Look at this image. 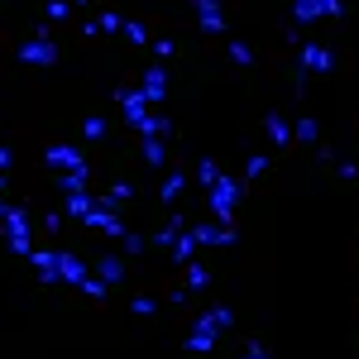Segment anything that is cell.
Wrapping results in <instances>:
<instances>
[{
    "label": "cell",
    "mask_w": 359,
    "mask_h": 359,
    "mask_svg": "<svg viewBox=\"0 0 359 359\" xmlns=\"http://www.w3.org/2000/svg\"><path fill=\"white\" fill-rule=\"evenodd\" d=\"M225 326H230V306H211V311L196 321V331H192L187 345H192V350H211V345H216V335H221Z\"/></svg>",
    "instance_id": "1"
},
{
    "label": "cell",
    "mask_w": 359,
    "mask_h": 359,
    "mask_svg": "<svg viewBox=\"0 0 359 359\" xmlns=\"http://www.w3.org/2000/svg\"><path fill=\"white\" fill-rule=\"evenodd\" d=\"M345 0H292V20L297 25H316V20H340Z\"/></svg>",
    "instance_id": "2"
},
{
    "label": "cell",
    "mask_w": 359,
    "mask_h": 359,
    "mask_svg": "<svg viewBox=\"0 0 359 359\" xmlns=\"http://www.w3.org/2000/svg\"><path fill=\"white\" fill-rule=\"evenodd\" d=\"M235 201H240V182L221 172V182L211 187V216H221V221L230 225V216H235Z\"/></svg>",
    "instance_id": "3"
},
{
    "label": "cell",
    "mask_w": 359,
    "mask_h": 359,
    "mask_svg": "<svg viewBox=\"0 0 359 359\" xmlns=\"http://www.w3.org/2000/svg\"><path fill=\"white\" fill-rule=\"evenodd\" d=\"M20 62L48 67V62H57V43L53 39H29V43H20Z\"/></svg>",
    "instance_id": "4"
},
{
    "label": "cell",
    "mask_w": 359,
    "mask_h": 359,
    "mask_svg": "<svg viewBox=\"0 0 359 359\" xmlns=\"http://www.w3.org/2000/svg\"><path fill=\"white\" fill-rule=\"evenodd\" d=\"M192 10H196V25L206 29V34H225V10H221V0H192Z\"/></svg>",
    "instance_id": "5"
},
{
    "label": "cell",
    "mask_w": 359,
    "mask_h": 359,
    "mask_svg": "<svg viewBox=\"0 0 359 359\" xmlns=\"http://www.w3.org/2000/svg\"><path fill=\"white\" fill-rule=\"evenodd\" d=\"M335 67V53L326 43H302V72H331Z\"/></svg>",
    "instance_id": "6"
},
{
    "label": "cell",
    "mask_w": 359,
    "mask_h": 359,
    "mask_svg": "<svg viewBox=\"0 0 359 359\" xmlns=\"http://www.w3.org/2000/svg\"><path fill=\"white\" fill-rule=\"evenodd\" d=\"M139 91H144L149 101H163V96H168V72L158 67V62H154V67L144 72V86H139Z\"/></svg>",
    "instance_id": "7"
},
{
    "label": "cell",
    "mask_w": 359,
    "mask_h": 359,
    "mask_svg": "<svg viewBox=\"0 0 359 359\" xmlns=\"http://www.w3.org/2000/svg\"><path fill=\"white\" fill-rule=\"evenodd\" d=\"M48 163L53 168H67V172H82V154H77V149H67V144H53V149H48Z\"/></svg>",
    "instance_id": "8"
},
{
    "label": "cell",
    "mask_w": 359,
    "mask_h": 359,
    "mask_svg": "<svg viewBox=\"0 0 359 359\" xmlns=\"http://www.w3.org/2000/svg\"><path fill=\"white\" fill-rule=\"evenodd\" d=\"M264 130H269L273 144H292V125H287L283 115H269V120H264Z\"/></svg>",
    "instance_id": "9"
},
{
    "label": "cell",
    "mask_w": 359,
    "mask_h": 359,
    "mask_svg": "<svg viewBox=\"0 0 359 359\" xmlns=\"http://www.w3.org/2000/svg\"><path fill=\"white\" fill-rule=\"evenodd\" d=\"M196 182H201L206 192H211V187L221 182V168H216V158H201V163H196Z\"/></svg>",
    "instance_id": "10"
},
{
    "label": "cell",
    "mask_w": 359,
    "mask_h": 359,
    "mask_svg": "<svg viewBox=\"0 0 359 359\" xmlns=\"http://www.w3.org/2000/svg\"><path fill=\"white\" fill-rule=\"evenodd\" d=\"M182 187H187V177H182V172H168V182H163V201H177V196H182Z\"/></svg>",
    "instance_id": "11"
},
{
    "label": "cell",
    "mask_w": 359,
    "mask_h": 359,
    "mask_svg": "<svg viewBox=\"0 0 359 359\" xmlns=\"http://www.w3.org/2000/svg\"><path fill=\"white\" fill-rule=\"evenodd\" d=\"M292 139H302V144H316V120H297V125H292Z\"/></svg>",
    "instance_id": "12"
},
{
    "label": "cell",
    "mask_w": 359,
    "mask_h": 359,
    "mask_svg": "<svg viewBox=\"0 0 359 359\" xmlns=\"http://www.w3.org/2000/svg\"><path fill=\"white\" fill-rule=\"evenodd\" d=\"M120 34H125L130 43H149V29L139 25V20H125V29H120Z\"/></svg>",
    "instance_id": "13"
},
{
    "label": "cell",
    "mask_w": 359,
    "mask_h": 359,
    "mask_svg": "<svg viewBox=\"0 0 359 359\" xmlns=\"http://www.w3.org/2000/svg\"><path fill=\"white\" fill-rule=\"evenodd\" d=\"M230 57H235V62H240V67H249V62H254V53H249V43H240V39H235V43H230Z\"/></svg>",
    "instance_id": "14"
},
{
    "label": "cell",
    "mask_w": 359,
    "mask_h": 359,
    "mask_svg": "<svg viewBox=\"0 0 359 359\" xmlns=\"http://www.w3.org/2000/svg\"><path fill=\"white\" fill-rule=\"evenodd\" d=\"M82 130H86V139H101V135H106V120H101V115H91Z\"/></svg>",
    "instance_id": "15"
},
{
    "label": "cell",
    "mask_w": 359,
    "mask_h": 359,
    "mask_svg": "<svg viewBox=\"0 0 359 359\" xmlns=\"http://www.w3.org/2000/svg\"><path fill=\"white\" fill-rule=\"evenodd\" d=\"M264 168H269V158H264V154H254V158H249V163H245V177H259Z\"/></svg>",
    "instance_id": "16"
},
{
    "label": "cell",
    "mask_w": 359,
    "mask_h": 359,
    "mask_svg": "<svg viewBox=\"0 0 359 359\" xmlns=\"http://www.w3.org/2000/svg\"><path fill=\"white\" fill-rule=\"evenodd\" d=\"M67 10H72L67 0H48V20H67Z\"/></svg>",
    "instance_id": "17"
},
{
    "label": "cell",
    "mask_w": 359,
    "mask_h": 359,
    "mask_svg": "<svg viewBox=\"0 0 359 359\" xmlns=\"http://www.w3.org/2000/svg\"><path fill=\"white\" fill-rule=\"evenodd\" d=\"M240 359H269V350H259V345H249V350H245Z\"/></svg>",
    "instance_id": "18"
},
{
    "label": "cell",
    "mask_w": 359,
    "mask_h": 359,
    "mask_svg": "<svg viewBox=\"0 0 359 359\" xmlns=\"http://www.w3.org/2000/svg\"><path fill=\"white\" fill-rule=\"evenodd\" d=\"M0 168H10V149H0Z\"/></svg>",
    "instance_id": "19"
},
{
    "label": "cell",
    "mask_w": 359,
    "mask_h": 359,
    "mask_svg": "<svg viewBox=\"0 0 359 359\" xmlns=\"http://www.w3.org/2000/svg\"><path fill=\"white\" fill-rule=\"evenodd\" d=\"M355 182H359V177H355Z\"/></svg>",
    "instance_id": "20"
}]
</instances>
